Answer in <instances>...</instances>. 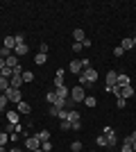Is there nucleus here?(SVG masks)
<instances>
[{"mask_svg":"<svg viewBox=\"0 0 136 152\" xmlns=\"http://www.w3.org/2000/svg\"><path fill=\"white\" fill-rule=\"evenodd\" d=\"M116 104H118V109H125V107H127V100H125V98H118Z\"/></svg>","mask_w":136,"mask_h":152,"instance_id":"nucleus-35","label":"nucleus"},{"mask_svg":"<svg viewBox=\"0 0 136 152\" xmlns=\"http://www.w3.org/2000/svg\"><path fill=\"white\" fill-rule=\"evenodd\" d=\"M0 152H9V150H5V145H0Z\"/></svg>","mask_w":136,"mask_h":152,"instance_id":"nucleus-44","label":"nucleus"},{"mask_svg":"<svg viewBox=\"0 0 136 152\" xmlns=\"http://www.w3.org/2000/svg\"><path fill=\"white\" fill-rule=\"evenodd\" d=\"M71 152H82V141H73L71 143Z\"/></svg>","mask_w":136,"mask_h":152,"instance_id":"nucleus-25","label":"nucleus"},{"mask_svg":"<svg viewBox=\"0 0 136 152\" xmlns=\"http://www.w3.org/2000/svg\"><path fill=\"white\" fill-rule=\"evenodd\" d=\"M91 152H93V150H91Z\"/></svg>","mask_w":136,"mask_h":152,"instance_id":"nucleus-48","label":"nucleus"},{"mask_svg":"<svg viewBox=\"0 0 136 152\" xmlns=\"http://www.w3.org/2000/svg\"><path fill=\"white\" fill-rule=\"evenodd\" d=\"M36 139H39L41 143H43V141H50V132H48V129H41V132L36 134Z\"/></svg>","mask_w":136,"mask_h":152,"instance_id":"nucleus-21","label":"nucleus"},{"mask_svg":"<svg viewBox=\"0 0 136 152\" xmlns=\"http://www.w3.org/2000/svg\"><path fill=\"white\" fill-rule=\"evenodd\" d=\"M2 45H5L7 50H12V52H14V48H16V39H14V37H7L5 41H2Z\"/></svg>","mask_w":136,"mask_h":152,"instance_id":"nucleus-15","label":"nucleus"},{"mask_svg":"<svg viewBox=\"0 0 136 152\" xmlns=\"http://www.w3.org/2000/svg\"><path fill=\"white\" fill-rule=\"evenodd\" d=\"M12 55H14V52H12V50H7L5 45H2V48H0V57H2V59H7V57H12Z\"/></svg>","mask_w":136,"mask_h":152,"instance_id":"nucleus-27","label":"nucleus"},{"mask_svg":"<svg viewBox=\"0 0 136 152\" xmlns=\"http://www.w3.org/2000/svg\"><path fill=\"white\" fill-rule=\"evenodd\" d=\"M64 75H66L64 68H59L57 73H55V86H64Z\"/></svg>","mask_w":136,"mask_h":152,"instance_id":"nucleus-11","label":"nucleus"},{"mask_svg":"<svg viewBox=\"0 0 136 152\" xmlns=\"http://www.w3.org/2000/svg\"><path fill=\"white\" fill-rule=\"evenodd\" d=\"M55 93H57V98H64V100H68V98H71V91L66 89V86H57V91H55Z\"/></svg>","mask_w":136,"mask_h":152,"instance_id":"nucleus-13","label":"nucleus"},{"mask_svg":"<svg viewBox=\"0 0 136 152\" xmlns=\"http://www.w3.org/2000/svg\"><path fill=\"white\" fill-rule=\"evenodd\" d=\"M116 80H118V73L116 70H109V73H107V80H104V82H107V89H109V86H116Z\"/></svg>","mask_w":136,"mask_h":152,"instance_id":"nucleus-9","label":"nucleus"},{"mask_svg":"<svg viewBox=\"0 0 136 152\" xmlns=\"http://www.w3.org/2000/svg\"><path fill=\"white\" fill-rule=\"evenodd\" d=\"M25 148H27V150H41V141L36 139V134L30 136V139L25 141Z\"/></svg>","mask_w":136,"mask_h":152,"instance_id":"nucleus-4","label":"nucleus"},{"mask_svg":"<svg viewBox=\"0 0 136 152\" xmlns=\"http://www.w3.org/2000/svg\"><path fill=\"white\" fill-rule=\"evenodd\" d=\"M5 98H7L9 102H14V104L23 102V93H20V89H12V86H9V89L5 91Z\"/></svg>","mask_w":136,"mask_h":152,"instance_id":"nucleus-3","label":"nucleus"},{"mask_svg":"<svg viewBox=\"0 0 136 152\" xmlns=\"http://www.w3.org/2000/svg\"><path fill=\"white\" fill-rule=\"evenodd\" d=\"M18 111H7V121L12 123V125H18Z\"/></svg>","mask_w":136,"mask_h":152,"instance_id":"nucleus-17","label":"nucleus"},{"mask_svg":"<svg viewBox=\"0 0 136 152\" xmlns=\"http://www.w3.org/2000/svg\"><path fill=\"white\" fill-rule=\"evenodd\" d=\"M132 150H134V152H136V143H132Z\"/></svg>","mask_w":136,"mask_h":152,"instance_id":"nucleus-45","label":"nucleus"},{"mask_svg":"<svg viewBox=\"0 0 136 152\" xmlns=\"http://www.w3.org/2000/svg\"><path fill=\"white\" fill-rule=\"evenodd\" d=\"M132 95H134V86H123V89H120V98H125V100H127V98H132Z\"/></svg>","mask_w":136,"mask_h":152,"instance_id":"nucleus-14","label":"nucleus"},{"mask_svg":"<svg viewBox=\"0 0 136 152\" xmlns=\"http://www.w3.org/2000/svg\"><path fill=\"white\" fill-rule=\"evenodd\" d=\"M7 89H9V80H7V77H0V91L5 93Z\"/></svg>","mask_w":136,"mask_h":152,"instance_id":"nucleus-26","label":"nucleus"},{"mask_svg":"<svg viewBox=\"0 0 136 152\" xmlns=\"http://www.w3.org/2000/svg\"><path fill=\"white\" fill-rule=\"evenodd\" d=\"M82 48H84V45H82V43H73V50H75V52H79V50H82Z\"/></svg>","mask_w":136,"mask_h":152,"instance_id":"nucleus-41","label":"nucleus"},{"mask_svg":"<svg viewBox=\"0 0 136 152\" xmlns=\"http://www.w3.org/2000/svg\"><path fill=\"white\" fill-rule=\"evenodd\" d=\"M27 50H30V48H27V43H18L16 45V48H14V55H16V57H23V55H27Z\"/></svg>","mask_w":136,"mask_h":152,"instance_id":"nucleus-10","label":"nucleus"},{"mask_svg":"<svg viewBox=\"0 0 136 152\" xmlns=\"http://www.w3.org/2000/svg\"><path fill=\"white\" fill-rule=\"evenodd\" d=\"M73 39H75V43H84L86 41V34L82 27H77V30H73Z\"/></svg>","mask_w":136,"mask_h":152,"instance_id":"nucleus-7","label":"nucleus"},{"mask_svg":"<svg viewBox=\"0 0 136 152\" xmlns=\"http://www.w3.org/2000/svg\"><path fill=\"white\" fill-rule=\"evenodd\" d=\"M57 118H59V121H68V109H61Z\"/></svg>","mask_w":136,"mask_h":152,"instance_id":"nucleus-32","label":"nucleus"},{"mask_svg":"<svg viewBox=\"0 0 136 152\" xmlns=\"http://www.w3.org/2000/svg\"><path fill=\"white\" fill-rule=\"evenodd\" d=\"M132 41H134V45H136V37H134V39H132Z\"/></svg>","mask_w":136,"mask_h":152,"instance_id":"nucleus-46","label":"nucleus"},{"mask_svg":"<svg viewBox=\"0 0 136 152\" xmlns=\"http://www.w3.org/2000/svg\"><path fill=\"white\" fill-rule=\"evenodd\" d=\"M123 152H134V150H132V145H127V143H123Z\"/></svg>","mask_w":136,"mask_h":152,"instance_id":"nucleus-42","label":"nucleus"},{"mask_svg":"<svg viewBox=\"0 0 136 152\" xmlns=\"http://www.w3.org/2000/svg\"><path fill=\"white\" fill-rule=\"evenodd\" d=\"M7 104H9V100H7V98H5V93H2V95H0V111H5V109H7Z\"/></svg>","mask_w":136,"mask_h":152,"instance_id":"nucleus-28","label":"nucleus"},{"mask_svg":"<svg viewBox=\"0 0 136 152\" xmlns=\"http://www.w3.org/2000/svg\"><path fill=\"white\" fill-rule=\"evenodd\" d=\"M59 111H61V109H59V107H55V104H50V116H55V118H57V116H59Z\"/></svg>","mask_w":136,"mask_h":152,"instance_id":"nucleus-36","label":"nucleus"},{"mask_svg":"<svg viewBox=\"0 0 136 152\" xmlns=\"http://www.w3.org/2000/svg\"><path fill=\"white\" fill-rule=\"evenodd\" d=\"M7 141H9V134H7V132H0V145H5Z\"/></svg>","mask_w":136,"mask_h":152,"instance_id":"nucleus-34","label":"nucleus"},{"mask_svg":"<svg viewBox=\"0 0 136 152\" xmlns=\"http://www.w3.org/2000/svg\"><path fill=\"white\" fill-rule=\"evenodd\" d=\"M48 50H50L48 43H39V55H48Z\"/></svg>","mask_w":136,"mask_h":152,"instance_id":"nucleus-29","label":"nucleus"},{"mask_svg":"<svg viewBox=\"0 0 136 152\" xmlns=\"http://www.w3.org/2000/svg\"><path fill=\"white\" fill-rule=\"evenodd\" d=\"M23 82H34V73L32 70H23Z\"/></svg>","mask_w":136,"mask_h":152,"instance_id":"nucleus-23","label":"nucleus"},{"mask_svg":"<svg viewBox=\"0 0 136 152\" xmlns=\"http://www.w3.org/2000/svg\"><path fill=\"white\" fill-rule=\"evenodd\" d=\"M68 70H71V73H73V75H82V70H84V68H82V61H79V59H75V61H71V66H68Z\"/></svg>","mask_w":136,"mask_h":152,"instance_id":"nucleus-5","label":"nucleus"},{"mask_svg":"<svg viewBox=\"0 0 136 152\" xmlns=\"http://www.w3.org/2000/svg\"><path fill=\"white\" fill-rule=\"evenodd\" d=\"M95 143H97V145H104V148H107V139H104V136H97Z\"/></svg>","mask_w":136,"mask_h":152,"instance_id":"nucleus-38","label":"nucleus"},{"mask_svg":"<svg viewBox=\"0 0 136 152\" xmlns=\"http://www.w3.org/2000/svg\"><path fill=\"white\" fill-rule=\"evenodd\" d=\"M123 55H125V50L120 45H116V48H113V57H123Z\"/></svg>","mask_w":136,"mask_h":152,"instance_id":"nucleus-33","label":"nucleus"},{"mask_svg":"<svg viewBox=\"0 0 136 152\" xmlns=\"http://www.w3.org/2000/svg\"><path fill=\"white\" fill-rule=\"evenodd\" d=\"M116 84L120 86V89H123V86H129V84H132V80H129V75H127V73H118Z\"/></svg>","mask_w":136,"mask_h":152,"instance_id":"nucleus-6","label":"nucleus"},{"mask_svg":"<svg viewBox=\"0 0 136 152\" xmlns=\"http://www.w3.org/2000/svg\"><path fill=\"white\" fill-rule=\"evenodd\" d=\"M79 80V86H91V84H95V80H97V70L95 68H86V70H82V75L77 77Z\"/></svg>","mask_w":136,"mask_h":152,"instance_id":"nucleus-1","label":"nucleus"},{"mask_svg":"<svg viewBox=\"0 0 136 152\" xmlns=\"http://www.w3.org/2000/svg\"><path fill=\"white\" fill-rule=\"evenodd\" d=\"M71 129H75V132H77V129H82V123H71Z\"/></svg>","mask_w":136,"mask_h":152,"instance_id":"nucleus-40","label":"nucleus"},{"mask_svg":"<svg viewBox=\"0 0 136 152\" xmlns=\"http://www.w3.org/2000/svg\"><path fill=\"white\" fill-rule=\"evenodd\" d=\"M41 150L43 152H52V143L50 141H43V143H41Z\"/></svg>","mask_w":136,"mask_h":152,"instance_id":"nucleus-30","label":"nucleus"},{"mask_svg":"<svg viewBox=\"0 0 136 152\" xmlns=\"http://www.w3.org/2000/svg\"><path fill=\"white\" fill-rule=\"evenodd\" d=\"M84 102H86V107H91V109H93V107L97 104V100L93 98V95H86V98H84Z\"/></svg>","mask_w":136,"mask_h":152,"instance_id":"nucleus-24","label":"nucleus"},{"mask_svg":"<svg viewBox=\"0 0 136 152\" xmlns=\"http://www.w3.org/2000/svg\"><path fill=\"white\" fill-rule=\"evenodd\" d=\"M9 152H23V150H20V148H12Z\"/></svg>","mask_w":136,"mask_h":152,"instance_id":"nucleus-43","label":"nucleus"},{"mask_svg":"<svg viewBox=\"0 0 136 152\" xmlns=\"http://www.w3.org/2000/svg\"><path fill=\"white\" fill-rule=\"evenodd\" d=\"M32 152H43V150H32Z\"/></svg>","mask_w":136,"mask_h":152,"instance_id":"nucleus-47","label":"nucleus"},{"mask_svg":"<svg viewBox=\"0 0 136 152\" xmlns=\"http://www.w3.org/2000/svg\"><path fill=\"white\" fill-rule=\"evenodd\" d=\"M104 139H107V148H116V145H118V139H116V134H107Z\"/></svg>","mask_w":136,"mask_h":152,"instance_id":"nucleus-18","label":"nucleus"},{"mask_svg":"<svg viewBox=\"0 0 136 152\" xmlns=\"http://www.w3.org/2000/svg\"><path fill=\"white\" fill-rule=\"evenodd\" d=\"M120 48H123L125 52H127V50H132V48H134V41H132V39H123V43H120Z\"/></svg>","mask_w":136,"mask_h":152,"instance_id":"nucleus-19","label":"nucleus"},{"mask_svg":"<svg viewBox=\"0 0 136 152\" xmlns=\"http://www.w3.org/2000/svg\"><path fill=\"white\" fill-rule=\"evenodd\" d=\"M45 61H48V55H36V57H34V64H36V66H43Z\"/></svg>","mask_w":136,"mask_h":152,"instance_id":"nucleus-22","label":"nucleus"},{"mask_svg":"<svg viewBox=\"0 0 136 152\" xmlns=\"http://www.w3.org/2000/svg\"><path fill=\"white\" fill-rule=\"evenodd\" d=\"M68 129H71V123H68V121H61V132H68Z\"/></svg>","mask_w":136,"mask_h":152,"instance_id":"nucleus-37","label":"nucleus"},{"mask_svg":"<svg viewBox=\"0 0 136 152\" xmlns=\"http://www.w3.org/2000/svg\"><path fill=\"white\" fill-rule=\"evenodd\" d=\"M84 98H86V91H84V86H73L71 89V102L75 104V102H84Z\"/></svg>","mask_w":136,"mask_h":152,"instance_id":"nucleus-2","label":"nucleus"},{"mask_svg":"<svg viewBox=\"0 0 136 152\" xmlns=\"http://www.w3.org/2000/svg\"><path fill=\"white\" fill-rule=\"evenodd\" d=\"M9 86L12 89H20L23 86V75H12L9 77Z\"/></svg>","mask_w":136,"mask_h":152,"instance_id":"nucleus-8","label":"nucleus"},{"mask_svg":"<svg viewBox=\"0 0 136 152\" xmlns=\"http://www.w3.org/2000/svg\"><path fill=\"white\" fill-rule=\"evenodd\" d=\"M16 111H18V114H30V111H32V107L23 100V102H18V104H16Z\"/></svg>","mask_w":136,"mask_h":152,"instance_id":"nucleus-12","label":"nucleus"},{"mask_svg":"<svg viewBox=\"0 0 136 152\" xmlns=\"http://www.w3.org/2000/svg\"><path fill=\"white\" fill-rule=\"evenodd\" d=\"M5 64H7V66H9V68L14 70V66H18V64H20V59L16 57V55H12V57H7V59H5Z\"/></svg>","mask_w":136,"mask_h":152,"instance_id":"nucleus-16","label":"nucleus"},{"mask_svg":"<svg viewBox=\"0 0 136 152\" xmlns=\"http://www.w3.org/2000/svg\"><path fill=\"white\" fill-rule=\"evenodd\" d=\"M79 121V114L75 109H68V123H77Z\"/></svg>","mask_w":136,"mask_h":152,"instance_id":"nucleus-20","label":"nucleus"},{"mask_svg":"<svg viewBox=\"0 0 136 152\" xmlns=\"http://www.w3.org/2000/svg\"><path fill=\"white\" fill-rule=\"evenodd\" d=\"M14 39H16V45H18V43H25V37H23V34H16Z\"/></svg>","mask_w":136,"mask_h":152,"instance_id":"nucleus-39","label":"nucleus"},{"mask_svg":"<svg viewBox=\"0 0 136 152\" xmlns=\"http://www.w3.org/2000/svg\"><path fill=\"white\" fill-rule=\"evenodd\" d=\"M45 100L50 102V104H55V100H57V93H55V91H50V93L45 95Z\"/></svg>","mask_w":136,"mask_h":152,"instance_id":"nucleus-31","label":"nucleus"}]
</instances>
